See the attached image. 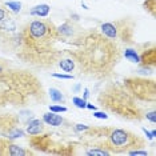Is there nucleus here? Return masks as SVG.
<instances>
[{
	"instance_id": "obj_1",
	"label": "nucleus",
	"mask_w": 156,
	"mask_h": 156,
	"mask_svg": "<svg viewBox=\"0 0 156 156\" xmlns=\"http://www.w3.org/2000/svg\"><path fill=\"white\" fill-rule=\"evenodd\" d=\"M69 56L79 64L84 75L103 79L112 73L120 60V51L113 40L92 31L77 39L76 49L71 51Z\"/></svg>"
},
{
	"instance_id": "obj_2",
	"label": "nucleus",
	"mask_w": 156,
	"mask_h": 156,
	"mask_svg": "<svg viewBox=\"0 0 156 156\" xmlns=\"http://www.w3.org/2000/svg\"><path fill=\"white\" fill-rule=\"evenodd\" d=\"M20 34L22 41L17 47L20 59L41 68L55 64L60 55V52L56 49V41L62 36L58 32V28L51 22H31Z\"/></svg>"
},
{
	"instance_id": "obj_3",
	"label": "nucleus",
	"mask_w": 156,
	"mask_h": 156,
	"mask_svg": "<svg viewBox=\"0 0 156 156\" xmlns=\"http://www.w3.org/2000/svg\"><path fill=\"white\" fill-rule=\"evenodd\" d=\"M99 103L103 108H107L120 118L128 120H141L144 118L136 99L126 87L119 84H112L103 90L99 96Z\"/></svg>"
},
{
	"instance_id": "obj_4",
	"label": "nucleus",
	"mask_w": 156,
	"mask_h": 156,
	"mask_svg": "<svg viewBox=\"0 0 156 156\" xmlns=\"http://www.w3.org/2000/svg\"><path fill=\"white\" fill-rule=\"evenodd\" d=\"M105 137V144L108 145L107 151L111 154H123L128 152L133 148H140L144 145V140L137 137L129 131L126 129H115V128H104L103 129Z\"/></svg>"
},
{
	"instance_id": "obj_5",
	"label": "nucleus",
	"mask_w": 156,
	"mask_h": 156,
	"mask_svg": "<svg viewBox=\"0 0 156 156\" xmlns=\"http://www.w3.org/2000/svg\"><path fill=\"white\" fill-rule=\"evenodd\" d=\"M124 87L135 99L140 101L155 104V81L141 79V77H127L124 80Z\"/></svg>"
},
{
	"instance_id": "obj_6",
	"label": "nucleus",
	"mask_w": 156,
	"mask_h": 156,
	"mask_svg": "<svg viewBox=\"0 0 156 156\" xmlns=\"http://www.w3.org/2000/svg\"><path fill=\"white\" fill-rule=\"evenodd\" d=\"M0 144L3 147H0V155H11V156H24V155H30V151L23 150L22 147L16 144H12L7 140H0Z\"/></svg>"
},
{
	"instance_id": "obj_7",
	"label": "nucleus",
	"mask_w": 156,
	"mask_h": 156,
	"mask_svg": "<svg viewBox=\"0 0 156 156\" xmlns=\"http://www.w3.org/2000/svg\"><path fill=\"white\" fill-rule=\"evenodd\" d=\"M16 32V22L13 17L9 15H7L4 19L0 22V34L4 35V36H11Z\"/></svg>"
},
{
	"instance_id": "obj_8",
	"label": "nucleus",
	"mask_w": 156,
	"mask_h": 156,
	"mask_svg": "<svg viewBox=\"0 0 156 156\" xmlns=\"http://www.w3.org/2000/svg\"><path fill=\"white\" fill-rule=\"evenodd\" d=\"M140 62L143 63L144 67H155V63H156V51H155V47L152 45L150 49H147V51L143 52V55H141L140 58Z\"/></svg>"
},
{
	"instance_id": "obj_9",
	"label": "nucleus",
	"mask_w": 156,
	"mask_h": 156,
	"mask_svg": "<svg viewBox=\"0 0 156 156\" xmlns=\"http://www.w3.org/2000/svg\"><path fill=\"white\" fill-rule=\"evenodd\" d=\"M100 31H101V34L104 35L105 37L111 39V40H113V41L118 39V28H116L115 23H104V24H101Z\"/></svg>"
},
{
	"instance_id": "obj_10",
	"label": "nucleus",
	"mask_w": 156,
	"mask_h": 156,
	"mask_svg": "<svg viewBox=\"0 0 156 156\" xmlns=\"http://www.w3.org/2000/svg\"><path fill=\"white\" fill-rule=\"evenodd\" d=\"M44 129V124L41 120H37V119H31L30 122L27 123V128L26 131L30 135H40Z\"/></svg>"
},
{
	"instance_id": "obj_11",
	"label": "nucleus",
	"mask_w": 156,
	"mask_h": 156,
	"mask_svg": "<svg viewBox=\"0 0 156 156\" xmlns=\"http://www.w3.org/2000/svg\"><path fill=\"white\" fill-rule=\"evenodd\" d=\"M43 122L47 123L48 126H52V127H59L63 124V118L59 115H56L55 112H48V113H44L43 116Z\"/></svg>"
},
{
	"instance_id": "obj_12",
	"label": "nucleus",
	"mask_w": 156,
	"mask_h": 156,
	"mask_svg": "<svg viewBox=\"0 0 156 156\" xmlns=\"http://www.w3.org/2000/svg\"><path fill=\"white\" fill-rule=\"evenodd\" d=\"M59 67L64 72H72L76 67V62L73 60L72 56H67V58H62L59 60Z\"/></svg>"
},
{
	"instance_id": "obj_13",
	"label": "nucleus",
	"mask_w": 156,
	"mask_h": 156,
	"mask_svg": "<svg viewBox=\"0 0 156 156\" xmlns=\"http://www.w3.org/2000/svg\"><path fill=\"white\" fill-rule=\"evenodd\" d=\"M49 9H51V7L48 4H39V5H35L34 8L31 9V15L39 16V17H45V16H48Z\"/></svg>"
},
{
	"instance_id": "obj_14",
	"label": "nucleus",
	"mask_w": 156,
	"mask_h": 156,
	"mask_svg": "<svg viewBox=\"0 0 156 156\" xmlns=\"http://www.w3.org/2000/svg\"><path fill=\"white\" fill-rule=\"evenodd\" d=\"M58 32L62 37H69V36H72V34H73V26L67 22L64 24H62L60 27H58Z\"/></svg>"
},
{
	"instance_id": "obj_15",
	"label": "nucleus",
	"mask_w": 156,
	"mask_h": 156,
	"mask_svg": "<svg viewBox=\"0 0 156 156\" xmlns=\"http://www.w3.org/2000/svg\"><path fill=\"white\" fill-rule=\"evenodd\" d=\"M124 56H126V59H128L132 63H140V56L132 48H127L126 52H124Z\"/></svg>"
},
{
	"instance_id": "obj_16",
	"label": "nucleus",
	"mask_w": 156,
	"mask_h": 156,
	"mask_svg": "<svg viewBox=\"0 0 156 156\" xmlns=\"http://www.w3.org/2000/svg\"><path fill=\"white\" fill-rule=\"evenodd\" d=\"M49 96H51L52 100L56 101V103L64 101V96H63V94L59 90H56V88H51V90H49Z\"/></svg>"
},
{
	"instance_id": "obj_17",
	"label": "nucleus",
	"mask_w": 156,
	"mask_h": 156,
	"mask_svg": "<svg viewBox=\"0 0 156 156\" xmlns=\"http://www.w3.org/2000/svg\"><path fill=\"white\" fill-rule=\"evenodd\" d=\"M144 8L151 13L152 16H155V8H156V0H147L144 3Z\"/></svg>"
},
{
	"instance_id": "obj_18",
	"label": "nucleus",
	"mask_w": 156,
	"mask_h": 156,
	"mask_svg": "<svg viewBox=\"0 0 156 156\" xmlns=\"http://www.w3.org/2000/svg\"><path fill=\"white\" fill-rule=\"evenodd\" d=\"M5 7L11 8L13 12H20V9H22V4L19 2H8L5 3Z\"/></svg>"
},
{
	"instance_id": "obj_19",
	"label": "nucleus",
	"mask_w": 156,
	"mask_h": 156,
	"mask_svg": "<svg viewBox=\"0 0 156 156\" xmlns=\"http://www.w3.org/2000/svg\"><path fill=\"white\" fill-rule=\"evenodd\" d=\"M72 101H73V104H75L76 107H79V108H86V105H87V101H86V99L73 98V99H72Z\"/></svg>"
},
{
	"instance_id": "obj_20",
	"label": "nucleus",
	"mask_w": 156,
	"mask_h": 156,
	"mask_svg": "<svg viewBox=\"0 0 156 156\" xmlns=\"http://www.w3.org/2000/svg\"><path fill=\"white\" fill-rule=\"evenodd\" d=\"M155 115H156L155 109H151L150 112H145V113H144V118L148 119L151 123H155V122H156V116H155Z\"/></svg>"
},
{
	"instance_id": "obj_21",
	"label": "nucleus",
	"mask_w": 156,
	"mask_h": 156,
	"mask_svg": "<svg viewBox=\"0 0 156 156\" xmlns=\"http://www.w3.org/2000/svg\"><path fill=\"white\" fill-rule=\"evenodd\" d=\"M49 111L55 112V113H58V112H66L67 108L66 107H62V105H51V107H49Z\"/></svg>"
},
{
	"instance_id": "obj_22",
	"label": "nucleus",
	"mask_w": 156,
	"mask_h": 156,
	"mask_svg": "<svg viewBox=\"0 0 156 156\" xmlns=\"http://www.w3.org/2000/svg\"><path fill=\"white\" fill-rule=\"evenodd\" d=\"M128 155H137V156H145V155H148V152L147 151H137V150H135V151H128L127 152Z\"/></svg>"
},
{
	"instance_id": "obj_23",
	"label": "nucleus",
	"mask_w": 156,
	"mask_h": 156,
	"mask_svg": "<svg viewBox=\"0 0 156 156\" xmlns=\"http://www.w3.org/2000/svg\"><path fill=\"white\" fill-rule=\"evenodd\" d=\"M52 76L54 77H58V79H73V76L72 75H62V73H52Z\"/></svg>"
},
{
	"instance_id": "obj_24",
	"label": "nucleus",
	"mask_w": 156,
	"mask_h": 156,
	"mask_svg": "<svg viewBox=\"0 0 156 156\" xmlns=\"http://www.w3.org/2000/svg\"><path fill=\"white\" fill-rule=\"evenodd\" d=\"M7 15H8V11H7V9L4 8V5L0 4V22H2V20L4 19Z\"/></svg>"
},
{
	"instance_id": "obj_25",
	"label": "nucleus",
	"mask_w": 156,
	"mask_h": 156,
	"mask_svg": "<svg viewBox=\"0 0 156 156\" xmlns=\"http://www.w3.org/2000/svg\"><path fill=\"white\" fill-rule=\"evenodd\" d=\"M94 116L95 118H98V119H107L108 118V115L105 112H95Z\"/></svg>"
},
{
	"instance_id": "obj_26",
	"label": "nucleus",
	"mask_w": 156,
	"mask_h": 156,
	"mask_svg": "<svg viewBox=\"0 0 156 156\" xmlns=\"http://www.w3.org/2000/svg\"><path fill=\"white\" fill-rule=\"evenodd\" d=\"M88 128H90V127L84 126V124H76V126H75V129L76 131H88Z\"/></svg>"
},
{
	"instance_id": "obj_27",
	"label": "nucleus",
	"mask_w": 156,
	"mask_h": 156,
	"mask_svg": "<svg viewBox=\"0 0 156 156\" xmlns=\"http://www.w3.org/2000/svg\"><path fill=\"white\" fill-rule=\"evenodd\" d=\"M143 131H144V133L147 135V137H148V139H151V140L154 139V136H152V133H151V132H148V131L145 129V128H143Z\"/></svg>"
},
{
	"instance_id": "obj_28",
	"label": "nucleus",
	"mask_w": 156,
	"mask_h": 156,
	"mask_svg": "<svg viewBox=\"0 0 156 156\" xmlns=\"http://www.w3.org/2000/svg\"><path fill=\"white\" fill-rule=\"evenodd\" d=\"M86 107H87V108H90V109H92V111H95V109H96V107H95L94 104H87Z\"/></svg>"
},
{
	"instance_id": "obj_29",
	"label": "nucleus",
	"mask_w": 156,
	"mask_h": 156,
	"mask_svg": "<svg viewBox=\"0 0 156 156\" xmlns=\"http://www.w3.org/2000/svg\"><path fill=\"white\" fill-rule=\"evenodd\" d=\"M88 95H90V92H88V90H86V91H84V99H87Z\"/></svg>"
},
{
	"instance_id": "obj_30",
	"label": "nucleus",
	"mask_w": 156,
	"mask_h": 156,
	"mask_svg": "<svg viewBox=\"0 0 156 156\" xmlns=\"http://www.w3.org/2000/svg\"><path fill=\"white\" fill-rule=\"evenodd\" d=\"M0 72H2V67H0Z\"/></svg>"
}]
</instances>
